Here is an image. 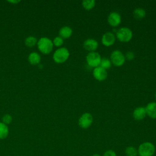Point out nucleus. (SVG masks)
<instances>
[{"instance_id":"obj_1","label":"nucleus","mask_w":156,"mask_h":156,"mask_svg":"<svg viewBox=\"0 0 156 156\" xmlns=\"http://www.w3.org/2000/svg\"><path fill=\"white\" fill-rule=\"evenodd\" d=\"M137 150L139 156H153L155 152V146L150 141H145L139 145Z\"/></svg>"},{"instance_id":"obj_2","label":"nucleus","mask_w":156,"mask_h":156,"mask_svg":"<svg viewBox=\"0 0 156 156\" xmlns=\"http://www.w3.org/2000/svg\"><path fill=\"white\" fill-rule=\"evenodd\" d=\"M133 37V32L127 27H122L116 31V37L121 42H129Z\"/></svg>"},{"instance_id":"obj_3","label":"nucleus","mask_w":156,"mask_h":156,"mask_svg":"<svg viewBox=\"0 0 156 156\" xmlns=\"http://www.w3.org/2000/svg\"><path fill=\"white\" fill-rule=\"evenodd\" d=\"M38 48L44 54H49L53 48L52 41L48 37H41L37 42Z\"/></svg>"},{"instance_id":"obj_4","label":"nucleus","mask_w":156,"mask_h":156,"mask_svg":"<svg viewBox=\"0 0 156 156\" xmlns=\"http://www.w3.org/2000/svg\"><path fill=\"white\" fill-rule=\"evenodd\" d=\"M69 57V52L66 48L62 47L57 49L53 54V59L57 63H63Z\"/></svg>"},{"instance_id":"obj_5","label":"nucleus","mask_w":156,"mask_h":156,"mask_svg":"<svg viewBox=\"0 0 156 156\" xmlns=\"http://www.w3.org/2000/svg\"><path fill=\"white\" fill-rule=\"evenodd\" d=\"M86 62L88 65L91 68H96L99 66L102 57L96 51L89 52L86 55Z\"/></svg>"},{"instance_id":"obj_6","label":"nucleus","mask_w":156,"mask_h":156,"mask_svg":"<svg viewBox=\"0 0 156 156\" xmlns=\"http://www.w3.org/2000/svg\"><path fill=\"white\" fill-rule=\"evenodd\" d=\"M112 64L115 66H121L125 63L124 54L119 50H114L112 52L110 57Z\"/></svg>"},{"instance_id":"obj_7","label":"nucleus","mask_w":156,"mask_h":156,"mask_svg":"<svg viewBox=\"0 0 156 156\" xmlns=\"http://www.w3.org/2000/svg\"><path fill=\"white\" fill-rule=\"evenodd\" d=\"M93 122V117L91 114L88 112L83 113L78 119V124L80 127L83 129L89 128Z\"/></svg>"},{"instance_id":"obj_8","label":"nucleus","mask_w":156,"mask_h":156,"mask_svg":"<svg viewBox=\"0 0 156 156\" xmlns=\"http://www.w3.org/2000/svg\"><path fill=\"white\" fill-rule=\"evenodd\" d=\"M93 77L98 81H104L105 80L108 76L107 71L104 68L100 67L99 66L93 68Z\"/></svg>"},{"instance_id":"obj_9","label":"nucleus","mask_w":156,"mask_h":156,"mask_svg":"<svg viewBox=\"0 0 156 156\" xmlns=\"http://www.w3.org/2000/svg\"><path fill=\"white\" fill-rule=\"evenodd\" d=\"M108 23L112 27H117L121 23V16L117 12H110L107 17Z\"/></svg>"},{"instance_id":"obj_10","label":"nucleus","mask_w":156,"mask_h":156,"mask_svg":"<svg viewBox=\"0 0 156 156\" xmlns=\"http://www.w3.org/2000/svg\"><path fill=\"white\" fill-rule=\"evenodd\" d=\"M116 40V37L113 32H107L103 34L101 38L102 44L107 47L112 46Z\"/></svg>"},{"instance_id":"obj_11","label":"nucleus","mask_w":156,"mask_h":156,"mask_svg":"<svg viewBox=\"0 0 156 156\" xmlns=\"http://www.w3.org/2000/svg\"><path fill=\"white\" fill-rule=\"evenodd\" d=\"M83 46L85 50L89 52H94L98 49L99 43L98 41L94 38H87L84 41Z\"/></svg>"},{"instance_id":"obj_12","label":"nucleus","mask_w":156,"mask_h":156,"mask_svg":"<svg viewBox=\"0 0 156 156\" xmlns=\"http://www.w3.org/2000/svg\"><path fill=\"white\" fill-rule=\"evenodd\" d=\"M133 118L136 121L143 120L146 116V112L145 107L140 106L136 107L132 113Z\"/></svg>"},{"instance_id":"obj_13","label":"nucleus","mask_w":156,"mask_h":156,"mask_svg":"<svg viewBox=\"0 0 156 156\" xmlns=\"http://www.w3.org/2000/svg\"><path fill=\"white\" fill-rule=\"evenodd\" d=\"M146 115L151 119H156V102H149L145 107Z\"/></svg>"},{"instance_id":"obj_14","label":"nucleus","mask_w":156,"mask_h":156,"mask_svg":"<svg viewBox=\"0 0 156 156\" xmlns=\"http://www.w3.org/2000/svg\"><path fill=\"white\" fill-rule=\"evenodd\" d=\"M59 36L63 39L69 38L73 34L72 29L68 26H65L61 27L59 30Z\"/></svg>"},{"instance_id":"obj_15","label":"nucleus","mask_w":156,"mask_h":156,"mask_svg":"<svg viewBox=\"0 0 156 156\" xmlns=\"http://www.w3.org/2000/svg\"><path fill=\"white\" fill-rule=\"evenodd\" d=\"M146 13L145 10L141 7L136 8L133 11V17L136 20H142L143 18H144L146 16Z\"/></svg>"},{"instance_id":"obj_16","label":"nucleus","mask_w":156,"mask_h":156,"mask_svg":"<svg viewBox=\"0 0 156 156\" xmlns=\"http://www.w3.org/2000/svg\"><path fill=\"white\" fill-rule=\"evenodd\" d=\"M28 60L32 65H37L40 63L41 60L40 55L35 52H31L28 56Z\"/></svg>"},{"instance_id":"obj_17","label":"nucleus","mask_w":156,"mask_h":156,"mask_svg":"<svg viewBox=\"0 0 156 156\" xmlns=\"http://www.w3.org/2000/svg\"><path fill=\"white\" fill-rule=\"evenodd\" d=\"M9 128L7 125L2 122H0V140H4L7 138L9 135Z\"/></svg>"},{"instance_id":"obj_18","label":"nucleus","mask_w":156,"mask_h":156,"mask_svg":"<svg viewBox=\"0 0 156 156\" xmlns=\"http://www.w3.org/2000/svg\"><path fill=\"white\" fill-rule=\"evenodd\" d=\"M96 4V1L94 0H83L82 2V5L84 9L87 10H90L93 9Z\"/></svg>"},{"instance_id":"obj_19","label":"nucleus","mask_w":156,"mask_h":156,"mask_svg":"<svg viewBox=\"0 0 156 156\" xmlns=\"http://www.w3.org/2000/svg\"><path fill=\"white\" fill-rule=\"evenodd\" d=\"M125 154L126 156H138L137 148L133 146H127L125 149Z\"/></svg>"},{"instance_id":"obj_20","label":"nucleus","mask_w":156,"mask_h":156,"mask_svg":"<svg viewBox=\"0 0 156 156\" xmlns=\"http://www.w3.org/2000/svg\"><path fill=\"white\" fill-rule=\"evenodd\" d=\"M112 62L108 58H102L99 66L104 68L105 70H107L112 66Z\"/></svg>"},{"instance_id":"obj_21","label":"nucleus","mask_w":156,"mask_h":156,"mask_svg":"<svg viewBox=\"0 0 156 156\" xmlns=\"http://www.w3.org/2000/svg\"><path fill=\"white\" fill-rule=\"evenodd\" d=\"M37 43V40L36 37H34L33 36L28 37L25 40V44L26 46L29 47H32L35 46Z\"/></svg>"},{"instance_id":"obj_22","label":"nucleus","mask_w":156,"mask_h":156,"mask_svg":"<svg viewBox=\"0 0 156 156\" xmlns=\"http://www.w3.org/2000/svg\"><path fill=\"white\" fill-rule=\"evenodd\" d=\"M52 43H53V44L55 45V46L59 47L63 44V39L60 36H58L54 38Z\"/></svg>"},{"instance_id":"obj_23","label":"nucleus","mask_w":156,"mask_h":156,"mask_svg":"<svg viewBox=\"0 0 156 156\" xmlns=\"http://www.w3.org/2000/svg\"><path fill=\"white\" fill-rule=\"evenodd\" d=\"M2 121L3 123H4L5 124L7 125V124H10L12 122V118L11 115H9V114H6V115H4L2 116Z\"/></svg>"},{"instance_id":"obj_24","label":"nucleus","mask_w":156,"mask_h":156,"mask_svg":"<svg viewBox=\"0 0 156 156\" xmlns=\"http://www.w3.org/2000/svg\"><path fill=\"white\" fill-rule=\"evenodd\" d=\"M124 57L126 60L130 61L135 58V54H134V52L132 51H127L126 52Z\"/></svg>"},{"instance_id":"obj_25","label":"nucleus","mask_w":156,"mask_h":156,"mask_svg":"<svg viewBox=\"0 0 156 156\" xmlns=\"http://www.w3.org/2000/svg\"><path fill=\"white\" fill-rule=\"evenodd\" d=\"M102 156H117V155L115 151H114L113 150L108 149L104 152Z\"/></svg>"},{"instance_id":"obj_26","label":"nucleus","mask_w":156,"mask_h":156,"mask_svg":"<svg viewBox=\"0 0 156 156\" xmlns=\"http://www.w3.org/2000/svg\"><path fill=\"white\" fill-rule=\"evenodd\" d=\"M9 2H12V3H15V4H16V3H18V2H20V1H8Z\"/></svg>"},{"instance_id":"obj_27","label":"nucleus","mask_w":156,"mask_h":156,"mask_svg":"<svg viewBox=\"0 0 156 156\" xmlns=\"http://www.w3.org/2000/svg\"><path fill=\"white\" fill-rule=\"evenodd\" d=\"M91 156H102V155H101L99 154H93Z\"/></svg>"},{"instance_id":"obj_28","label":"nucleus","mask_w":156,"mask_h":156,"mask_svg":"<svg viewBox=\"0 0 156 156\" xmlns=\"http://www.w3.org/2000/svg\"><path fill=\"white\" fill-rule=\"evenodd\" d=\"M155 100H156V92L155 93Z\"/></svg>"}]
</instances>
